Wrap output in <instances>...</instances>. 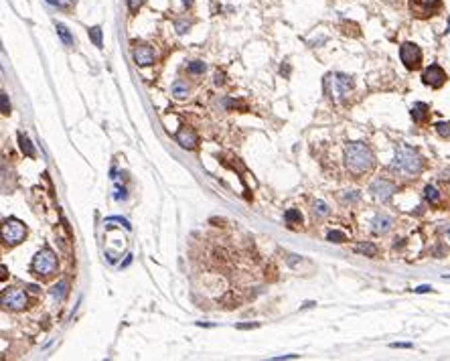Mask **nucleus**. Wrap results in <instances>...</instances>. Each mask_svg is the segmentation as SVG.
I'll list each match as a JSON object with an SVG mask.
<instances>
[{
	"label": "nucleus",
	"instance_id": "15",
	"mask_svg": "<svg viewBox=\"0 0 450 361\" xmlns=\"http://www.w3.org/2000/svg\"><path fill=\"white\" fill-rule=\"evenodd\" d=\"M172 96L175 98H179V99H183V98H187L189 96V87H187V83H184L183 80H177L175 83H172Z\"/></svg>",
	"mask_w": 450,
	"mask_h": 361
},
{
	"label": "nucleus",
	"instance_id": "3",
	"mask_svg": "<svg viewBox=\"0 0 450 361\" xmlns=\"http://www.w3.org/2000/svg\"><path fill=\"white\" fill-rule=\"evenodd\" d=\"M31 270L39 278H49L55 274L57 270V254L51 250V247H43V250L33 258V264Z\"/></svg>",
	"mask_w": 450,
	"mask_h": 361
},
{
	"label": "nucleus",
	"instance_id": "16",
	"mask_svg": "<svg viewBox=\"0 0 450 361\" xmlns=\"http://www.w3.org/2000/svg\"><path fill=\"white\" fill-rule=\"evenodd\" d=\"M355 252L365 254L367 258H375V256H377V247H375L373 244H357V246H355Z\"/></svg>",
	"mask_w": 450,
	"mask_h": 361
},
{
	"label": "nucleus",
	"instance_id": "14",
	"mask_svg": "<svg viewBox=\"0 0 450 361\" xmlns=\"http://www.w3.org/2000/svg\"><path fill=\"white\" fill-rule=\"evenodd\" d=\"M389 228H391V217H387V215H377L371 223L373 233H387Z\"/></svg>",
	"mask_w": 450,
	"mask_h": 361
},
{
	"label": "nucleus",
	"instance_id": "9",
	"mask_svg": "<svg viewBox=\"0 0 450 361\" xmlns=\"http://www.w3.org/2000/svg\"><path fill=\"white\" fill-rule=\"evenodd\" d=\"M369 191H371V195L379 201H387L391 195L396 193V183H391L389 179H383V177H379L375 179L371 187H369Z\"/></svg>",
	"mask_w": 450,
	"mask_h": 361
},
{
	"label": "nucleus",
	"instance_id": "1",
	"mask_svg": "<svg viewBox=\"0 0 450 361\" xmlns=\"http://www.w3.org/2000/svg\"><path fill=\"white\" fill-rule=\"evenodd\" d=\"M345 164L353 175H363L375 166V156L367 144L349 142L347 148H345Z\"/></svg>",
	"mask_w": 450,
	"mask_h": 361
},
{
	"label": "nucleus",
	"instance_id": "11",
	"mask_svg": "<svg viewBox=\"0 0 450 361\" xmlns=\"http://www.w3.org/2000/svg\"><path fill=\"white\" fill-rule=\"evenodd\" d=\"M175 140L183 146V148H187V150H193L195 146H197V134H195L193 128L189 126H183L177 134H175Z\"/></svg>",
	"mask_w": 450,
	"mask_h": 361
},
{
	"label": "nucleus",
	"instance_id": "33",
	"mask_svg": "<svg viewBox=\"0 0 450 361\" xmlns=\"http://www.w3.org/2000/svg\"><path fill=\"white\" fill-rule=\"evenodd\" d=\"M430 290H432L430 286H418L416 288V292H430Z\"/></svg>",
	"mask_w": 450,
	"mask_h": 361
},
{
	"label": "nucleus",
	"instance_id": "13",
	"mask_svg": "<svg viewBox=\"0 0 450 361\" xmlns=\"http://www.w3.org/2000/svg\"><path fill=\"white\" fill-rule=\"evenodd\" d=\"M412 118H414V122H416V124H424L426 120L430 118V108L426 106V104H422V101H418V104L412 108Z\"/></svg>",
	"mask_w": 450,
	"mask_h": 361
},
{
	"label": "nucleus",
	"instance_id": "12",
	"mask_svg": "<svg viewBox=\"0 0 450 361\" xmlns=\"http://www.w3.org/2000/svg\"><path fill=\"white\" fill-rule=\"evenodd\" d=\"M134 61L140 67H148L154 63V49L148 47V45H138L134 49Z\"/></svg>",
	"mask_w": 450,
	"mask_h": 361
},
{
	"label": "nucleus",
	"instance_id": "23",
	"mask_svg": "<svg viewBox=\"0 0 450 361\" xmlns=\"http://www.w3.org/2000/svg\"><path fill=\"white\" fill-rule=\"evenodd\" d=\"M327 240H329V242H333V244H343V242H347V235H345L343 231L333 230V231H329Z\"/></svg>",
	"mask_w": 450,
	"mask_h": 361
},
{
	"label": "nucleus",
	"instance_id": "34",
	"mask_svg": "<svg viewBox=\"0 0 450 361\" xmlns=\"http://www.w3.org/2000/svg\"><path fill=\"white\" fill-rule=\"evenodd\" d=\"M391 347H412V343H394Z\"/></svg>",
	"mask_w": 450,
	"mask_h": 361
},
{
	"label": "nucleus",
	"instance_id": "10",
	"mask_svg": "<svg viewBox=\"0 0 450 361\" xmlns=\"http://www.w3.org/2000/svg\"><path fill=\"white\" fill-rule=\"evenodd\" d=\"M422 82L430 87H442L446 83V73L440 65H430L426 67L424 73H422Z\"/></svg>",
	"mask_w": 450,
	"mask_h": 361
},
{
	"label": "nucleus",
	"instance_id": "18",
	"mask_svg": "<svg viewBox=\"0 0 450 361\" xmlns=\"http://www.w3.org/2000/svg\"><path fill=\"white\" fill-rule=\"evenodd\" d=\"M51 295H53V298H65V295H67V282H57V284L51 288Z\"/></svg>",
	"mask_w": 450,
	"mask_h": 361
},
{
	"label": "nucleus",
	"instance_id": "7",
	"mask_svg": "<svg viewBox=\"0 0 450 361\" xmlns=\"http://www.w3.org/2000/svg\"><path fill=\"white\" fill-rule=\"evenodd\" d=\"M442 8V0H410V10L414 16L428 18Z\"/></svg>",
	"mask_w": 450,
	"mask_h": 361
},
{
	"label": "nucleus",
	"instance_id": "21",
	"mask_svg": "<svg viewBox=\"0 0 450 361\" xmlns=\"http://www.w3.org/2000/svg\"><path fill=\"white\" fill-rule=\"evenodd\" d=\"M57 33H59V37L63 39V43H65V45H73V37L69 35V31H67V27H65V25H61V22H57Z\"/></svg>",
	"mask_w": 450,
	"mask_h": 361
},
{
	"label": "nucleus",
	"instance_id": "24",
	"mask_svg": "<svg viewBox=\"0 0 450 361\" xmlns=\"http://www.w3.org/2000/svg\"><path fill=\"white\" fill-rule=\"evenodd\" d=\"M187 69H189V73H193V75H199V73L205 71V63H203V61H193V63L187 65Z\"/></svg>",
	"mask_w": 450,
	"mask_h": 361
},
{
	"label": "nucleus",
	"instance_id": "30",
	"mask_svg": "<svg viewBox=\"0 0 450 361\" xmlns=\"http://www.w3.org/2000/svg\"><path fill=\"white\" fill-rule=\"evenodd\" d=\"M189 27H191V22H181V20L177 22V31H179V33H187Z\"/></svg>",
	"mask_w": 450,
	"mask_h": 361
},
{
	"label": "nucleus",
	"instance_id": "8",
	"mask_svg": "<svg viewBox=\"0 0 450 361\" xmlns=\"http://www.w3.org/2000/svg\"><path fill=\"white\" fill-rule=\"evenodd\" d=\"M0 300H2V307L10 309V311H22V309H27V304H29L27 295L22 290H17V288L2 290V296H0Z\"/></svg>",
	"mask_w": 450,
	"mask_h": 361
},
{
	"label": "nucleus",
	"instance_id": "29",
	"mask_svg": "<svg viewBox=\"0 0 450 361\" xmlns=\"http://www.w3.org/2000/svg\"><path fill=\"white\" fill-rule=\"evenodd\" d=\"M142 4V0H128V8H130V13H136L138 8H140Z\"/></svg>",
	"mask_w": 450,
	"mask_h": 361
},
{
	"label": "nucleus",
	"instance_id": "26",
	"mask_svg": "<svg viewBox=\"0 0 450 361\" xmlns=\"http://www.w3.org/2000/svg\"><path fill=\"white\" fill-rule=\"evenodd\" d=\"M434 128H436V132L440 134V136H450V124L448 122H438Z\"/></svg>",
	"mask_w": 450,
	"mask_h": 361
},
{
	"label": "nucleus",
	"instance_id": "28",
	"mask_svg": "<svg viewBox=\"0 0 450 361\" xmlns=\"http://www.w3.org/2000/svg\"><path fill=\"white\" fill-rule=\"evenodd\" d=\"M258 327H260V323H237V325H235V329L246 331V329H258Z\"/></svg>",
	"mask_w": 450,
	"mask_h": 361
},
{
	"label": "nucleus",
	"instance_id": "31",
	"mask_svg": "<svg viewBox=\"0 0 450 361\" xmlns=\"http://www.w3.org/2000/svg\"><path fill=\"white\" fill-rule=\"evenodd\" d=\"M298 355H280V357H274V361H280V359H296Z\"/></svg>",
	"mask_w": 450,
	"mask_h": 361
},
{
	"label": "nucleus",
	"instance_id": "19",
	"mask_svg": "<svg viewBox=\"0 0 450 361\" xmlns=\"http://www.w3.org/2000/svg\"><path fill=\"white\" fill-rule=\"evenodd\" d=\"M424 197H426V201L434 203V205H436L438 201H440V193H438V189H436V187H432V185H428V187L424 189Z\"/></svg>",
	"mask_w": 450,
	"mask_h": 361
},
{
	"label": "nucleus",
	"instance_id": "25",
	"mask_svg": "<svg viewBox=\"0 0 450 361\" xmlns=\"http://www.w3.org/2000/svg\"><path fill=\"white\" fill-rule=\"evenodd\" d=\"M0 108H2V114L8 116L10 114V101H8V94H0Z\"/></svg>",
	"mask_w": 450,
	"mask_h": 361
},
{
	"label": "nucleus",
	"instance_id": "4",
	"mask_svg": "<svg viewBox=\"0 0 450 361\" xmlns=\"http://www.w3.org/2000/svg\"><path fill=\"white\" fill-rule=\"evenodd\" d=\"M27 238V225L17 217H8L2 221V242L6 246H17Z\"/></svg>",
	"mask_w": 450,
	"mask_h": 361
},
{
	"label": "nucleus",
	"instance_id": "2",
	"mask_svg": "<svg viewBox=\"0 0 450 361\" xmlns=\"http://www.w3.org/2000/svg\"><path fill=\"white\" fill-rule=\"evenodd\" d=\"M422 156L416 148H412V146H406L401 144L396 156H394V163H391V168L401 175V177H416L420 171H422Z\"/></svg>",
	"mask_w": 450,
	"mask_h": 361
},
{
	"label": "nucleus",
	"instance_id": "5",
	"mask_svg": "<svg viewBox=\"0 0 450 361\" xmlns=\"http://www.w3.org/2000/svg\"><path fill=\"white\" fill-rule=\"evenodd\" d=\"M327 85L331 89L333 99H345L353 92V80L345 73H333L327 77Z\"/></svg>",
	"mask_w": 450,
	"mask_h": 361
},
{
	"label": "nucleus",
	"instance_id": "22",
	"mask_svg": "<svg viewBox=\"0 0 450 361\" xmlns=\"http://www.w3.org/2000/svg\"><path fill=\"white\" fill-rule=\"evenodd\" d=\"M87 35H89V39H91V41H94L96 47H101V29H100V27H91V29H87Z\"/></svg>",
	"mask_w": 450,
	"mask_h": 361
},
{
	"label": "nucleus",
	"instance_id": "6",
	"mask_svg": "<svg viewBox=\"0 0 450 361\" xmlns=\"http://www.w3.org/2000/svg\"><path fill=\"white\" fill-rule=\"evenodd\" d=\"M400 59L406 65V69L416 71L422 67V49L416 43H403L400 47Z\"/></svg>",
	"mask_w": 450,
	"mask_h": 361
},
{
	"label": "nucleus",
	"instance_id": "20",
	"mask_svg": "<svg viewBox=\"0 0 450 361\" xmlns=\"http://www.w3.org/2000/svg\"><path fill=\"white\" fill-rule=\"evenodd\" d=\"M284 217H286V221H288V225H290V228H294V225H300V221H302V217H300V213H298L296 209H288Z\"/></svg>",
	"mask_w": 450,
	"mask_h": 361
},
{
	"label": "nucleus",
	"instance_id": "36",
	"mask_svg": "<svg viewBox=\"0 0 450 361\" xmlns=\"http://www.w3.org/2000/svg\"><path fill=\"white\" fill-rule=\"evenodd\" d=\"M448 31H450V18H448Z\"/></svg>",
	"mask_w": 450,
	"mask_h": 361
},
{
	"label": "nucleus",
	"instance_id": "32",
	"mask_svg": "<svg viewBox=\"0 0 450 361\" xmlns=\"http://www.w3.org/2000/svg\"><path fill=\"white\" fill-rule=\"evenodd\" d=\"M442 233H444V238H446V240L450 242V225H446V228L442 230Z\"/></svg>",
	"mask_w": 450,
	"mask_h": 361
},
{
	"label": "nucleus",
	"instance_id": "17",
	"mask_svg": "<svg viewBox=\"0 0 450 361\" xmlns=\"http://www.w3.org/2000/svg\"><path fill=\"white\" fill-rule=\"evenodd\" d=\"M18 144H20V150L25 152L27 156H34V148H33V144H31V140L25 136V134H18Z\"/></svg>",
	"mask_w": 450,
	"mask_h": 361
},
{
	"label": "nucleus",
	"instance_id": "35",
	"mask_svg": "<svg viewBox=\"0 0 450 361\" xmlns=\"http://www.w3.org/2000/svg\"><path fill=\"white\" fill-rule=\"evenodd\" d=\"M191 2H193V0H184V6H191Z\"/></svg>",
	"mask_w": 450,
	"mask_h": 361
},
{
	"label": "nucleus",
	"instance_id": "27",
	"mask_svg": "<svg viewBox=\"0 0 450 361\" xmlns=\"http://www.w3.org/2000/svg\"><path fill=\"white\" fill-rule=\"evenodd\" d=\"M315 211L318 213V215H327V213H329V207H327L322 201H317V203H315Z\"/></svg>",
	"mask_w": 450,
	"mask_h": 361
}]
</instances>
